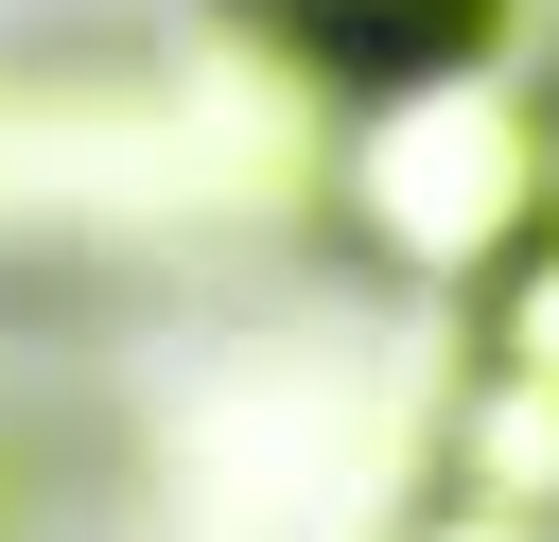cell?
Returning <instances> with one entry per match:
<instances>
[{"label": "cell", "instance_id": "cell-6", "mask_svg": "<svg viewBox=\"0 0 559 542\" xmlns=\"http://www.w3.org/2000/svg\"><path fill=\"white\" fill-rule=\"evenodd\" d=\"M17 525H35V437L0 420V542H17Z\"/></svg>", "mask_w": 559, "mask_h": 542}, {"label": "cell", "instance_id": "cell-1", "mask_svg": "<svg viewBox=\"0 0 559 542\" xmlns=\"http://www.w3.org/2000/svg\"><path fill=\"white\" fill-rule=\"evenodd\" d=\"M524 175H542V140H524L489 87H454V70H402V87L367 105V157H349V192L384 210L402 262H507V245H524V227H507Z\"/></svg>", "mask_w": 559, "mask_h": 542}, {"label": "cell", "instance_id": "cell-4", "mask_svg": "<svg viewBox=\"0 0 559 542\" xmlns=\"http://www.w3.org/2000/svg\"><path fill=\"white\" fill-rule=\"evenodd\" d=\"M262 17H297L314 52H419V35H454L472 0H262Z\"/></svg>", "mask_w": 559, "mask_h": 542}, {"label": "cell", "instance_id": "cell-3", "mask_svg": "<svg viewBox=\"0 0 559 542\" xmlns=\"http://www.w3.org/2000/svg\"><path fill=\"white\" fill-rule=\"evenodd\" d=\"M489 367H507V385H559V245H542V227L489 262Z\"/></svg>", "mask_w": 559, "mask_h": 542}, {"label": "cell", "instance_id": "cell-2", "mask_svg": "<svg viewBox=\"0 0 559 542\" xmlns=\"http://www.w3.org/2000/svg\"><path fill=\"white\" fill-rule=\"evenodd\" d=\"M454 507L559 525V385H507V367H472V402H454Z\"/></svg>", "mask_w": 559, "mask_h": 542}, {"label": "cell", "instance_id": "cell-5", "mask_svg": "<svg viewBox=\"0 0 559 542\" xmlns=\"http://www.w3.org/2000/svg\"><path fill=\"white\" fill-rule=\"evenodd\" d=\"M419 542H542V525H507V507H454V490H437V507H419Z\"/></svg>", "mask_w": 559, "mask_h": 542}, {"label": "cell", "instance_id": "cell-7", "mask_svg": "<svg viewBox=\"0 0 559 542\" xmlns=\"http://www.w3.org/2000/svg\"><path fill=\"white\" fill-rule=\"evenodd\" d=\"M524 192H542V245H559V122H542V175H524Z\"/></svg>", "mask_w": 559, "mask_h": 542}]
</instances>
